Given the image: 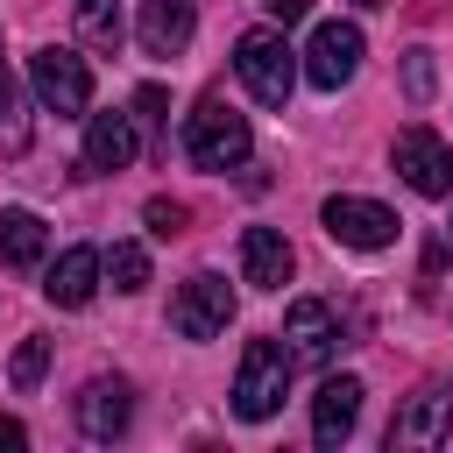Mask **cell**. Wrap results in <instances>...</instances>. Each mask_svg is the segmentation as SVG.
<instances>
[{"label": "cell", "instance_id": "obj_1", "mask_svg": "<svg viewBox=\"0 0 453 453\" xmlns=\"http://www.w3.org/2000/svg\"><path fill=\"white\" fill-rule=\"evenodd\" d=\"M184 156H191L198 170H212V177L241 170V163L255 156L248 113H234L226 99H198V106H191V120H184Z\"/></svg>", "mask_w": 453, "mask_h": 453}, {"label": "cell", "instance_id": "obj_2", "mask_svg": "<svg viewBox=\"0 0 453 453\" xmlns=\"http://www.w3.org/2000/svg\"><path fill=\"white\" fill-rule=\"evenodd\" d=\"M234 71L255 92V106H290L297 92V50L283 42V28H248L234 42Z\"/></svg>", "mask_w": 453, "mask_h": 453}, {"label": "cell", "instance_id": "obj_3", "mask_svg": "<svg viewBox=\"0 0 453 453\" xmlns=\"http://www.w3.org/2000/svg\"><path fill=\"white\" fill-rule=\"evenodd\" d=\"M283 396H290V354H283V340H248L241 347V375H234V418L262 425V418L283 411Z\"/></svg>", "mask_w": 453, "mask_h": 453}, {"label": "cell", "instance_id": "obj_4", "mask_svg": "<svg viewBox=\"0 0 453 453\" xmlns=\"http://www.w3.org/2000/svg\"><path fill=\"white\" fill-rule=\"evenodd\" d=\"M28 92L57 113V120H71V113H85L92 106V71H85V57L78 50H35L28 57Z\"/></svg>", "mask_w": 453, "mask_h": 453}, {"label": "cell", "instance_id": "obj_5", "mask_svg": "<svg viewBox=\"0 0 453 453\" xmlns=\"http://www.w3.org/2000/svg\"><path fill=\"white\" fill-rule=\"evenodd\" d=\"M226 326H234V290H226V276L198 269V276L170 297V333H177V340H219Z\"/></svg>", "mask_w": 453, "mask_h": 453}, {"label": "cell", "instance_id": "obj_6", "mask_svg": "<svg viewBox=\"0 0 453 453\" xmlns=\"http://www.w3.org/2000/svg\"><path fill=\"white\" fill-rule=\"evenodd\" d=\"M389 163H396V177H403L418 198H446V191H453V149H446L432 127H403L396 149H389Z\"/></svg>", "mask_w": 453, "mask_h": 453}, {"label": "cell", "instance_id": "obj_7", "mask_svg": "<svg viewBox=\"0 0 453 453\" xmlns=\"http://www.w3.org/2000/svg\"><path fill=\"white\" fill-rule=\"evenodd\" d=\"M283 354H290V368H326V361L340 354V319H333L326 297H297V304H290V319H283Z\"/></svg>", "mask_w": 453, "mask_h": 453}, {"label": "cell", "instance_id": "obj_8", "mask_svg": "<svg viewBox=\"0 0 453 453\" xmlns=\"http://www.w3.org/2000/svg\"><path fill=\"white\" fill-rule=\"evenodd\" d=\"M354 71H361V28L354 21H319L311 42H304V78L319 92H340Z\"/></svg>", "mask_w": 453, "mask_h": 453}, {"label": "cell", "instance_id": "obj_9", "mask_svg": "<svg viewBox=\"0 0 453 453\" xmlns=\"http://www.w3.org/2000/svg\"><path fill=\"white\" fill-rule=\"evenodd\" d=\"M319 219H326V234H333L340 248H389V241H396V212L375 205V198H354V191L326 198Z\"/></svg>", "mask_w": 453, "mask_h": 453}, {"label": "cell", "instance_id": "obj_10", "mask_svg": "<svg viewBox=\"0 0 453 453\" xmlns=\"http://www.w3.org/2000/svg\"><path fill=\"white\" fill-rule=\"evenodd\" d=\"M361 396H368V389H361L354 375H326L319 396H311V446H326V453L347 446L354 425H361Z\"/></svg>", "mask_w": 453, "mask_h": 453}, {"label": "cell", "instance_id": "obj_11", "mask_svg": "<svg viewBox=\"0 0 453 453\" xmlns=\"http://www.w3.org/2000/svg\"><path fill=\"white\" fill-rule=\"evenodd\" d=\"M453 432V396H446V382H425L396 418H389V453L396 446H439Z\"/></svg>", "mask_w": 453, "mask_h": 453}, {"label": "cell", "instance_id": "obj_12", "mask_svg": "<svg viewBox=\"0 0 453 453\" xmlns=\"http://www.w3.org/2000/svg\"><path fill=\"white\" fill-rule=\"evenodd\" d=\"M191 28H198V7L191 0H142V14H134V42L149 57H177L191 42Z\"/></svg>", "mask_w": 453, "mask_h": 453}, {"label": "cell", "instance_id": "obj_13", "mask_svg": "<svg viewBox=\"0 0 453 453\" xmlns=\"http://www.w3.org/2000/svg\"><path fill=\"white\" fill-rule=\"evenodd\" d=\"M134 149H142V134H134V113H85V170H127L134 163Z\"/></svg>", "mask_w": 453, "mask_h": 453}, {"label": "cell", "instance_id": "obj_14", "mask_svg": "<svg viewBox=\"0 0 453 453\" xmlns=\"http://www.w3.org/2000/svg\"><path fill=\"white\" fill-rule=\"evenodd\" d=\"M290 269H297V255H290V241H283L276 226H248V234H241V283H255V290H283Z\"/></svg>", "mask_w": 453, "mask_h": 453}, {"label": "cell", "instance_id": "obj_15", "mask_svg": "<svg viewBox=\"0 0 453 453\" xmlns=\"http://www.w3.org/2000/svg\"><path fill=\"white\" fill-rule=\"evenodd\" d=\"M127 418H134V396H127V382H85L78 389V432L85 439H120L127 432Z\"/></svg>", "mask_w": 453, "mask_h": 453}, {"label": "cell", "instance_id": "obj_16", "mask_svg": "<svg viewBox=\"0 0 453 453\" xmlns=\"http://www.w3.org/2000/svg\"><path fill=\"white\" fill-rule=\"evenodd\" d=\"M92 290H99V248H64V255L50 262V276H42V297L64 304V311L92 304Z\"/></svg>", "mask_w": 453, "mask_h": 453}, {"label": "cell", "instance_id": "obj_17", "mask_svg": "<svg viewBox=\"0 0 453 453\" xmlns=\"http://www.w3.org/2000/svg\"><path fill=\"white\" fill-rule=\"evenodd\" d=\"M50 248V226L28 212V205H0V262L7 269H35Z\"/></svg>", "mask_w": 453, "mask_h": 453}, {"label": "cell", "instance_id": "obj_18", "mask_svg": "<svg viewBox=\"0 0 453 453\" xmlns=\"http://www.w3.org/2000/svg\"><path fill=\"white\" fill-rule=\"evenodd\" d=\"M99 269L113 276V290H142V283H149V248H142V241H113V248L99 255Z\"/></svg>", "mask_w": 453, "mask_h": 453}, {"label": "cell", "instance_id": "obj_19", "mask_svg": "<svg viewBox=\"0 0 453 453\" xmlns=\"http://www.w3.org/2000/svg\"><path fill=\"white\" fill-rule=\"evenodd\" d=\"M78 35L92 42V50H120V7L113 0H78Z\"/></svg>", "mask_w": 453, "mask_h": 453}, {"label": "cell", "instance_id": "obj_20", "mask_svg": "<svg viewBox=\"0 0 453 453\" xmlns=\"http://www.w3.org/2000/svg\"><path fill=\"white\" fill-rule=\"evenodd\" d=\"M28 149V106H21V85L0 71V156H21Z\"/></svg>", "mask_w": 453, "mask_h": 453}, {"label": "cell", "instance_id": "obj_21", "mask_svg": "<svg viewBox=\"0 0 453 453\" xmlns=\"http://www.w3.org/2000/svg\"><path fill=\"white\" fill-rule=\"evenodd\" d=\"M42 368H50V340H42V333H28V340L14 347V368H7V375H14V389H35V382H42Z\"/></svg>", "mask_w": 453, "mask_h": 453}, {"label": "cell", "instance_id": "obj_22", "mask_svg": "<svg viewBox=\"0 0 453 453\" xmlns=\"http://www.w3.org/2000/svg\"><path fill=\"white\" fill-rule=\"evenodd\" d=\"M403 92H411V106L432 99V50H411L403 57Z\"/></svg>", "mask_w": 453, "mask_h": 453}, {"label": "cell", "instance_id": "obj_23", "mask_svg": "<svg viewBox=\"0 0 453 453\" xmlns=\"http://www.w3.org/2000/svg\"><path fill=\"white\" fill-rule=\"evenodd\" d=\"M142 219H149V234H156V241H170V234L184 226V205H177V198H149V205H142Z\"/></svg>", "mask_w": 453, "mask_h": 453}, {"label": "cell", "instance_id": "obj_24", "mask_svg": "<svg viewBox=\"0 0 453 453\" xmlns=\"http://www.w3.org/2000/svg\"><path fill=\"white\" fill-rule=\"evenodd\" d=\"M134 113H142V120H163V85H142V92H134Z\"/></svg>", "mask_w": 453, "mask_h": 453}, {"label": "cell", "instance_id": "obj_25", "mask_svg": "<svg viewBox=\"0 0 453 453\" xmlns=\"http://www.w3.org/2000/svg\"><path fill=\"white\" fill-rule=\"evenodd\" d=\"M304 7H311V0H269V21L290 28V21H304Z\"/></svg>", "mask_w": 453, "mask_h": 453}, {"label": "cell", "instance_id": "obj_26", "mask_svg": "<svg viewBox=\"0 0 453 453\" xmlns=\"http://www.w3.org/2000/svg\"><path fill=\"white\" fill-rule=\"evenodd\" d=\"M21 446H28V432H21L14 418H0V453H21Z\"/></svg>", "mask_w": 453, "mask_h": 453}, {"label": "cell", "instance_id": "obj_27", "mask_svg": "<svg viewBox=\"0 0 453 453\" xmlns=\"http://www.w3.org/2000/svg\"><path fill=\"white\" fill-rule=\"evenodd\" d=\"M354 7H382V0H354Z\"/></svg>", "mask_w": 453, "mask_h": 453}]
</instances>
